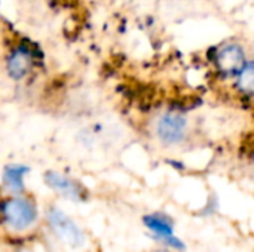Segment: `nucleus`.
<instances>
[{
	"label": "nucleus",
	"mask_w": 254,
	"mask_h": 252,
	"mask_svg": "<svg viewBox=\"0 0 254 252\" xmlns=\"http://www.w3.org/2000/svg\"><path fill=\"white\" fill-rule=\"evenodd\" d=\"M28 172L27 166L9 165L3 171V184L12 193H21L24 190V177Z\"/></svg>",
	"instance_id": "6e6552de"
},
{
	"label": "nucleus",
	"mask_w": 254,
	"mask_h": 252,
	"mask_svg": "<svg viewBox=\"0 0 254 252\" xmlns=\"http://www.w3.org/2000/svg\"><path fill=\"white\" fill-rule=\"evenodd\" d=\"M144 226L156 236L158 241L165 244L167 247H173L176 250H183V242L174 238V223L165 214H150L143 218Z\"/></svg>",
	"instance_id": "423d86ee"
},
{
	"label": "nucleus",
	"mask_w": 254,
	"mask_h": 252,
	"mask_svg": "<svg viewBox=\"0 0 254 252\" xmlns=\"http://www.w3.org/2000/svg\"><path fill=\"white\" fill-rule=\"evenodd\" d=\"M31 53L28 52L27 48H16L10 50L7 59H6V68L7 73L12 79L19 80L25 77L31 68Z\"/></svg>",
	"instance_id": "0eeeda50"
},
{
	"label": "nucleus",
	"mask_w": 254,
	"mask_h": 252,
	"mask_svg": "<svg viewBox=\"0 0 254 252\" xmlns=\"http://www.w3.org/2000/svg\"><path fill=\"white\" fill-rule=\"evenodd\" d=\"M45 183L51 190H54L55 193H58L60 196H63L68 201L82 202L86 198V192H85L83 186L64 174L49 171L45 174Z\"/></svg>",
	"instance_id": "39448f33"
},
{
	"label": "nucleus",
	"mask_w": 254,
	"mask_h": 252,
	"mask_svg": "<svg viewBox=\"0 0 254 252\" xmlns=\"http://www.w3.org/2000/svg\"><path fill=\"white\" fill-rule=\"evenodd\" d=\"M217 71L225 77H237L247 62L246 52L241 45H225L214 58Z\"/></svg>",
	"instance_id": "20e7f679"
},
{
	"label": "nucleus",
	"mask_w": 254,
	"mask_h": 252,
	"mask_svg": "<svg viewBox=\"0 0 254 252\" xmlns=\"http://www.w3.org/2000/svg\"><path fill=\"white\" fill-rule=\"evenodd\" d=\"M156 137L165 146H177L182 144L188 135L189 125L188 119L176 111L164 113L156 122Z\"/></svg>",
	"instance_id": "7ed1b4c3"
},
{
	"label": "nucleus",
	"mask_w": 254,
	"mask_h": 252,
	"mask_svg": "<svg viewBox=\"0 0 254 252\" xmlns=\"http://www.w3.org/2000/svg\"><path fill=\"white\" fill-rule=\"evenodd\" d=\"M46 218H48V224H49L52 233L64 245L74 248V250L82 248L85 245V235H83L82 229L64 211L52 206L48 209Z\"/></svg>",
	"instance_id": "f03ea898"
},
{
	"label": "nucleus",
	"mask_w": 254,
	"mask_h": 252,
	"mask_svg": "<svg viewBox=\"0 0 254 252\" xmlns=\"http://www.w3.org/2000/svg\"><path fill=\"white\" fill-rule=\"evenodd\" d=\"M1 215L6 226L13 232H25L37 221V206L33 201L22 196L7 199L1 206Z\"/></svg>",
	"instance_id": "f257e3e1"
},
{
	"label": "nucleus",
	"mask_w": 254,
	"mask_h": 252,
	"mask_svg": "<svg viewBox=\"0 0 254 252\" xmlns=\"http://www.w3.org/2000/svg\"><path fill=\"white\" fill-rule=\"evenodd\" d=\"M153 252H171V251H168V250H156V251H153Z\"/></svg>",
	"instance_id": "9d476101"
},
{
	"label": "nucleus",
	"mask_w": 254,
	"mask_h": 252,
	"mask_svg": "<svg viewBox=\"0 0 254 252\" xmlns=\"http://www.w3.org/2000/svg\"><path fill=\"white\" fill-rule=\"evenodd\" d=\"M237 88L243 95L254 97V59L247 61L237 76Z\"/></svg>",
	"instance_id": "1a4fd4ad"
}]
</instances>
